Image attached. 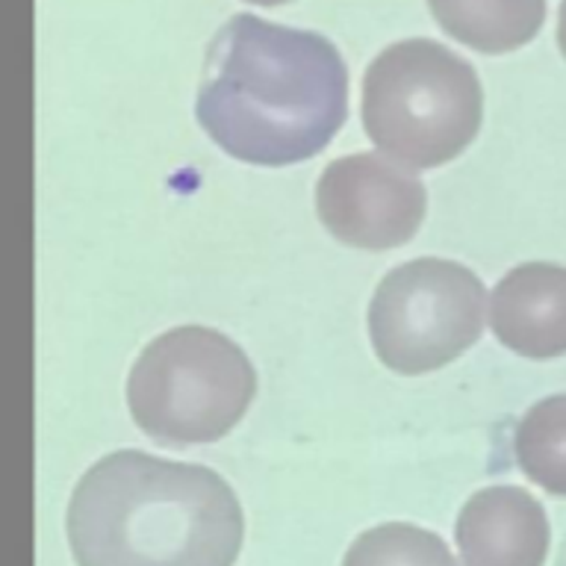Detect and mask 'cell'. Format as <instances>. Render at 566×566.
<instances>
[{
  "label": "cell",
  "instance_id": "cell-12",
  "mask_svg": "<svg viewBox=\"0 0 566 566\" xmlns=\"http://www.w3.org/2000/svg\"><path fill=\"white\" fill-rule=\"evenodd\" d=\"M557 44H560V53L566 56V0L560 3V12H557Z\"/></svg>",
  "mask_w": 566,
  "mask_h": 566
},
{
  "label": "cell",
  "instance_id": "cell-10",
  "mask_svg": "<svg viewBox=\"0 0 566 566\" xmlns=\"http://www.w3.org/2000/svg\"><path fill=\"white\" fill-rule=\"evenodd\" d=\"M513 454L531 484L566 495V392L543 398L522 416L513 433Z\"/></svg>",
  "mask_w": 566,
  "mask_h": 566
},
{
  "label": "cell",
  "instance_id": "cell-3",
  "mask_svg": "<svg viewBox=\"0 0 566 566\" xmlns=\"http://www.w3.org/2000/svg\"><path fill=\"white\" fill-rule=\"evenodd\" d=\"M363 127L384 154L413 168L446 166L472 145L484 88L463 56L433 39H405L363 74Z\"/></svg>",
  "mask_w": 566,
  "mask_h": 566
},
{
  "label": "cell",
  "instance_id": "cell-6",
  "mask_svg": "<svg viewBox=\"0 0 566 566\" xmlns=\"http://www.w3.org/2000/svg\"><path fill=\"white\" fill-rule=\"evenodd\" d=\"M428 195L405 168L378 154L334 159L316 184V212L343 245L389 251L422 228Z\"/></svg>",
  "mask_w": 566,
  "mask_h": 566
},
{
  "label": "cell",
  "instance_id": "cell-7",
  "mask_svg": "<svg viewBox=\"0 0 566 566\" xmlns=\"http://www.w3.org/2000/svg\"><path fill=\"white\" fill-rule=\"evenodd\" d=\"M463 566H543L548 555V528L543 504L522 486L478 490L458 516Z\"/></svg>",
  "mask_w": 566,
  "mask_h": 566
},
{
  "label": "cell",
  "instance_id": "cell-5",
  "mask_svg": "<svg viewBox=\"0 0 566 566\" xmlns=\"http://www.w3.org/2000/svg\"><path fill=\"white\" fill-rule=\"evenodd\" d=\"M486 290L472 269L440 256L396 265L369 304L378 360L401 375L449 366L484 334Z\"/></svg>",
  "mask_w": 566,
  "mask_h": 566
},
{
  "label": "cell",
  "instance_id": "cell-8",
  "mask_svg": "<svg viewBox=\"0 0 566 566\" xmlns=\"http://www.w3.org/2000/svg\"><path fill=\"white\" fill-rule=\"evenodd\" d=\"M490 327L511 352L548 360L566 354V269L555 263L516 265L495 283Z\"/></svg>",
  "mask_w": 566,
  "mask_h": 566
},
{
  "label": "cell",
  "instance_id": "cell-2",
  "mask_svg": "<svg viewBox=\"0 0 566 566\" xmlns=\"http://www.w3.org/2000/svg\"><path fill=\"white\" fill-rule=\"evenodd\" d=\"M242 507L219 472L145 451L106 454L69 504L77 566H233Z\"/></svg>",
  "mask_w": 566,
  "mask_h": 566
},
{
  "label": "cell",
  "instance_id": "cell-9",
  "mask_svg": "<svg viewBox=\"0 0 566 566\" xmlns=\"http://www.w3.org/2000/svg\"><path fill=\"white\" fill-rule=\"evenodd\" d=\"M437 24L481 53L528 44L543 27L546 0H428Z\"/></svg>",
  "mask_w": 566,
  "mask_h": 566
},
{
  "label": "cell",
  "instance_id": "cell-11",
  "mask_svg": "<svg viewBox=\"0 0 566 566\" xmlns=\"http://www.w3.org/2000/svg\"><path fill=\"white\" fill-rule=\"evenodd\" d=\"M343 566H458L440 534L407 522L363 531L345 552Z\"/></svg>",
  "mask_w": 566,
  "mask_h": 566
},
{
  "label": "cell",
  "instance_id": "cell-1",
  "mask_svg": "<svg viewBox=\"0 0 566 566\" xmlns=\"http://www.w3.org/2000/svg\"><path fill=\"white\" fill-rule=\"evenodd\" d=\"M195 115L230 157L295 166L348 118V69L325 35L242 12L210 42Z\"/></svg>",
  "mask_w": 566,
  "mask_h": 566
},
{
  "label": "cell",
  "instance_id": "cell-13",
  "mask_svg": "<svg viewBox=\"0 0 566 566\" xmlns=\"http://www.w3.org/2000/svg\"><path fill=\"white\" fill-rule=\"evenodd\" d=\"M248 3H260V7H277V3H286V0H248Z\"/></svg>",
  "mask_w": 566,
  "mask_h": 566
},
{
  "label": "cell",
  "instance_id": "cell-4",
  "mask_svg": "<svg viewBox=\"0 0 566 566\" xmlns=\"http://www.w3.org/2000/svg\"><path fill=\"white\" fill-rule=\"evenodd\" d=\"M256 396V371L233 339L201 325L150 339L127 378L133 422L163 446L228 437Z\"/></svg>",
  "mask_w": 566,
  "mask_h": 566
}]
</instances>
